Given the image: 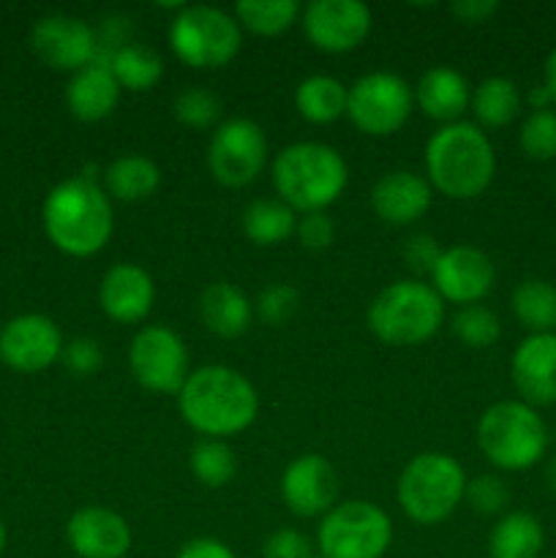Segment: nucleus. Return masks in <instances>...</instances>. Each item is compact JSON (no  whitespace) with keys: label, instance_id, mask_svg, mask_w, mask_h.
I'll list each match as a JSON object with an SVG mask.
<instances>
[{"label":"nucleus","instance_id":"obj_10","mask_svg":"<svg viewBox=\"0 0 556 558\" xmlns=\"http://www.w3.org/2000/svg\"><path fill=\"white\" fill-rule=\"evenodd\" d=\"M414 107V90L392 71L360 76L347 96V118L365 136H390L407 125Z\"/></svg>","mask_w":556,"mask_h":558},{"label":"nucleus","instance_id":"obj_5","mask_svg":"<svg viewBox=\"0 0 556 558\" xmlns=\"http://www.w3.org/2000/svg\"><path fill=\"white\" fill-rule=\"evenodd\" d=\"M368 330L387 347H420L445 325V300L431 283L401 278L368 305Z\"/></svg>","mask_w":556,"mask_h":558},{"label":"nucleus","instance_id":"obj_26","mask_svg":"<svg viewBox=\"0 0 556 558\" xmlns=\"http://www.w3.org/2000/svg\"><path fill=\"white\" fill-rule=\"evenodd\" d=\"M545 545L543 523L532 512H507L488 534L491 558H540Z\"/></svg>","mask_w":556,"mask_h":558},{"label":"nucleus","instance_id":"obj_37","mask_svg":"<svg viewBox=\"0 0 556 558\" xmlns=\"http://www.w3.org/2000/svg\"><path fill=\"white\" fill-rule=\"evenodd\" d=\"M300 308V292L292 283H270L259 292L256 298V316H259L265 325H287Z\"/></svg>","mask_w":556,"mask_h":558},{"label":"nucleus","instance_id":"obj_40","mask_svg":"<svg viewBox=\"0 0 556 558\" xmlns=\"http://www.w3.org/2000/svg\"><path fill=\"white\" fill-rule=\"evenodd\" d=\"M262 554L265 558H314V548L298 529H278L265 539Z\"/></svg>","mask_w":556,"mask_h":558},{"label":"nucleus","instance_id":"obj_42","mask_svg":"<svg viewBox=\"0 0 556 558\" xmlns=\"http://www.w3.org/2000/svg\"><path fill=\"white\" fill-rule=\"evenodd\" d=\"M439 254L442 248L436 245V240L431 238V234H412V238L403 243V262H407L414 272H428L431 276Z\"/></svg>","mask_w":556,"mask_h":558},{"label":"nucleus","instance_id":"obj_29","mask_svg":"<svg viewBox=\"0 0 556 558\" xmlns=\"http://www.w3.org/2000/svg\"><path fill=\"white\" fill-rule=\"evenodd\" d=\"M243 232L254 245H278L298 232V213L281 199H254L243 210Z\"/></svg>","mask_w":556,"mask_h":558},{"label":"nucleus","instance_id":"obj_23","mask_svg":"<svg viewBox=\"0 0 556 558\" xmlns=\"http://www.w3.org/2000/svg\"><path fill=\"white\" fill-rule=\"evenodd\" d=\"M120 101V85L112 76L109 65L101 58L96 63L85 65L71 76L69 87H65V104H69L71 114L82 123H101L109 114L118 109Z\"/></svg>","mask_w":556,"mask_h":558},{"label":"nucleus","instance_id":"obj_44","mask_svg":"<svg viewBox=\"0 0 556 558\" xmlns=\"http://www.w3.org/2000/svg\"><path fill=\"white\" fill-rule=\"evenodd\" d=\"M450 11L467 25H480L499 11V3L496 0H458L450 5Z\"/></svg>","mask_w":556,"mask_h":558},{"label":"nucleus","instance_id":"obj_12","mask_svg":"<svg viewBox=\"0 0 556 558\" xmlns=\"http://www.w3.org/2000/svg\"><path fill=\"white\" fill-rule=\"evenodd\" d=\"M267 161V136L251 118H229L216 125L207 145V169L227 189H243L259 178Z\"/></svg>","mask_w":556,"mask_h":558},{"label":"nucleus","instance_id":"obj_6","mask_svg":"<svg viewBox=\"0 0 556 558\" xmlns=\"http://www.w3.org/2000/svg\"><path fill=\"white\" fill-rule=\"evenodd\" d=\"M478 447L501 472H527L545 458L548 428L529 403L496 401L480 414Z\"/></svg>","mask_w":556,"mask_h":558},{"label":"nucleus","instance_id":"obj_3","mask_svg":"<svg viewBox=\"0 0 556 558\" xmlns=\"http://www.w3.org/2000/svg\"><path fill=\"white\" fill-rule=\"evenodd\" d=\"M425 180L450 199L467 202L483 194L496 174V153L474 123H447L425 142Z\"/></svg>","mask_w":556,"mask_h":558},{"label":"nucleus","instance_id":"obj_31","mask_svg":"<svg viewBox=\"0 0 556 558\" xmlns=\"http://www.w3.org/2000/svg\"><path fill=\"white\" fill-rule=\"evenodd\" d=\"M512 316L534 332H556V287L543 278H527L512 289Z\"/></svg>","mask_w":556,"mask_h":558},{"label":"nucleus","instance_id":"obj_41","mask_svg":"<svg viewBox=\"0 0 556 558\" xmlns=\"http://www.w3.org/2000/svg\"><path fill=\"white\" fill-rule=\"evenodd\" d=\"M294 234H298L303 248L325 251L336 238V227H333L327 213H305L303 218H298V232Z\"/></svg>","mask_w":556,"mask_h":558},{"label":"nucleus","instance_id":"obj_38","mask_svg":"<svg viewBox=\"0 0 556 558\" xmlns=\"http://www.w3.org/2000/svg\"><path fill=\"white\" fill-rule=\"evenodd\" d=\"M463 501L472 507L480 515H496L507 507L510 501V488L501 477L496 474H480V477L467 480V494H463Z\"/></svg>","mask_w":556,"mask_h":558},{"label":"nucleus","instance_id":"obj_11","mask_svg":"<svg viewBox=\"0 0 556 558\" xmlns=\"http://www.w3.org/2000/svg\"><path fill=\"white\" fill-rule=\"evenodd\" d=\"M129 368L136 385L156 396H178L189 379V349L167 325H147L131 338Z\"/></svg>","mask_w":556,"mask_h":558},{"label":"nucleus","instance_id":"obj_7","mask_svg":"<svg viewBox=\"0 0 556 558\" xmlns=\"http://www.w3.org/2000/svg\"><path fill=\"white\" fill-rule=\"evenodd\" d=\"M467 494V474L447 452H420L403 466L396 496L403 515L418 526L447 521Z\"/></svg>","mask_w":556,"mask_h":558},{"label":"nucleus","instance_id":"obj_17","mask_svg":"<svg viewBox=\"0 0 556 558\" xmlns=\"http://www.w3.org/2000/svg\"><path fill=\"white\" fill-rule=\"evenodd\" d=\"M281 499L298 518H322L338 501V474L319 452L294 458L281 477Z\"/></svg>","mask_w":556,"mask_h":558},{"label":"nucleus","instance_id":"obj_25","mask_svg":"<svg viewBox=\"0 0 556 558\" xmlns=\"http://www.w3.org/2000/svg\"><path fill=\"white\" fill-rule=\"evenodd\" d=\"M101 185L109 199L134 205V202H145L156 194L158 185H161V169L147 156L125 153V156H118L104 169Z\"/></svg>","mask_w":556,"mask_h":558},{"label":"nucleus","instance_id":"obj_47","mask_svg":"<svg viewBox=\"0 0 556 558\" xmlns=\"http://www.w3.org/2000/svg\"><path fill=\"white\" fill-rule=\"evenodd\" d=\"M545 485H548L551 496L556 499V458H551L548 466H545Z\"/></svg>","mask_w":556,"mask_h":558},{"label":"nucleus","instance_id":"obj_22","mask_svg":"<svg viewBox=\"0 0 556 558\" xmlns=\"http://www.w3.org/2000/svg\"><path fill=\"white\" fill-rule=\"evenodd\" d=\"M414 104L423 109L425 118L436 123H458V118L472 107V87L467 76L452 65H434L420 76L414 87Z\"/></svg>","mask_w":556,"mask_h":558},{"label":"nucleus","instance_id":"obj_15","mask_svg":"<svg viewBox=\"0 0 556 558\" xmlns=\"http://www.w3.org/2000/svg\"><path fill=\"white\" fill-rule=\"evenodd\" d=\"M431 281L442 300L463 308V305H478L494 289L496 267L483 248L452 245V248H442L431 270Z\"/></svg>","mask_w":556,"mask_h":558},{"label":"nucleus","instance_id":"obj_19","mask_svg":"<svg viewBox=\"0 0 556 558\" xmlns=\"http://www.w3.org/2000/svg\"><path fill=\"white\" fill-rule=\"evenodd\" d=\"M65 539L80 558H125L131 550V526L107 507H82L65 523Z\"/></svg>","mask_w":556,"mask_h":558},{"label":"nucleus","instance_id":"obj_39","mask_svg":"<svg viewBox=\"0 0 556 558\" xmlns=\"http://www.w3.org/2000/svg\"><path fill=\"white\" fill-rule=\"evenodd\" d=\"M60 360L65 368L74 376H93L104 363V349L96 338H74V341L63 343V354Z\"/></svg>","mask_w":556,"mask_h":558},{"label":"nucleus","instance_id":"obj_14","mask_svg":"<svg viewBox=\"0 0 556 558\" xmlns=\"http://www.w3.org/2000/svg\"><path fill=\"white\" fill-rule=\"evenodd\" d=\"M33 52L55 71H82L101 58L98 33L85 20L71 14H49L33 25Z\"/></svg>","mask_w":556,"mask_h":558},{"label":"nucleus","instance_id":"obj_4","mask_svg":"<svg viewBox=\"0 0 556 558\" xmlns=\"http://www.w3.org/2000/svg\"><path fill=\"white\" fill-rule=\"evenodd\" d=\"M273 185L278 199L294 213H325L349 183V169L341 153L325 142H294L273 161Z\"/></svg>","mask_w":556,"mask_h":558},{"label":"nucleus","instance_id":"obj_32","mask_svg":"<svg viewBox=\"0 0 556 558\" xmlns=\"http://www.w3.org/2000/svg\"><path fill=\"white\" fill-rule=\"evenodd\" d=\"M300 5L294 0H240L234 20L254 36H281L298 22Z\"/></svg>","mask_w":556,"mask_h":558},{"label":"nucleus","instance_id":"obj_35","mask_svg":"<svg viewBox=\"0 0 556 558\" xmlns=\"http://www.w3.org/2000/svg\"><path fill=\"white\" fill-rule=\"evenodd\" d=\"M174 118L185 129H213L221 120V98L205 87H185L174 98Z\"/></svg>","mask_w":556,"mask_h":558},{"label":"nucleus","instance_id":"obj_46","mask_svg":"<svg viewBox=\"0 0 556 558\" xmlns=\"http://www.w3.org/2000/svg\"><path fill=\"white\" fill-rule=\"evenodd\" d=\"M529 107H532V112H540V109L554 107V101H551V93L545 90V85L532 87V93H529Z\"/></svg>","mask_w":556,"mask_h":558},{"label":"nucleus","instance_id":"obj_1","mask_svg":"<svg viewBox=\"0 0 556 558\" xmlns=\"http://www.w3.org/2000/svg\"><path fill=\"white\" fill-rule=\"evenodd\" d=\"M44 232L69 256H96L107 248L114 229L112 199L90 169L55 185L44 199Z\"/></svg>","mask_w":556,"mask_h":558},{"label":"nucleus","instance_id":"obj_30","mask_svg":"<svg viewBox=\"0 0 556 558\" xmlns=\"http://www.w3.org/2000/svg\"><path fill=\"white\" fill-rule=\"evenodd\" d=\"M521 90L507 76H488L472 93V112L485 129H505L521 112Z\"/></svg>","mask_w":556,"mask_h":558},{"label":"nucleus","instance_id":"obj_28","mask_svg":"<svg viewBox=\"0 0 556 558\" xmlns=\"http://www.w3.org/2000/svg\"><path fill=\"white\" fill-rule=\"evenodd\" d=\"M101 60L109 65L114 80H118L120 90L147 93L161 82L164 60L153 49L142 47V44H125V47L104 54Z\"/></svg>","mask_w":556,"mask_h":558},{"label":"nucleus","instance_id":"obj_16","mask_svg":"<svg viewBox=\"0 0 556 558\" xmlns=\"http://www.w3.org/2000/svg\"><path fill=\"white\" fill-rule=\"evenodd\" d=\"M63 354V336L49 316L25 314L11 319L0 332V357L20 374H38L58 363Z\"/></svg>","mask_w":556,"mask_h":558},{"label":"nucleus","instance_id":"obj_27","mask_svg":"<svg viewBox=\"0 0 556 558\" xmlns=\"http://www.w3.org/2000/svg\"><path fill=\"white\" fill-rule=\"evenodd\" d=\"M349 87L330 74L305 76L294 90V107L309 123L327 125L347 114Z\"/></svg>","mask_w":556,"mask_h":558},{"label":"nucleus","instance_id":"obj_33","mask_svg":"<svg viewBox=\"0 0 556 558\" xmlns=\"http://www.w3.org/2000/svg\"><path fill=\"white\" fill-rule=\"evenodd\" d=\"M189 469L205 488H223L238 474V456L223 439H200L189 452Z\"/></svg>","mask_w":556,"mask_h":558},{"label":"nucleus","instance_id":"obj_9","mask_svg":"<svg viewBox=\"0 0 556 558\" xmlns=\"http://www.w3.org/2000/svg\"><path fill=\"white\" fill-rule=\"evenodd\" d=\"M392 543V521L379 505L363 499L341 501L316 529L322 558H382Z\"/></svg>","mask_w":556,"mask_h":558},{"label":"nucleus","instance_id":"obj_18","mask_svg":"<svg viewBox=\"0 0 556 558\" xmlns=\"http://www.w3.org/2000/svg\"><path fill=\"white\" fill-rule=\"evenodd\" d=\"M510 376L518 396L529 407L556 403V332H534L516 347Z\"/></svg>","mask_w":556,"mask_h":558},{"label":"nucleus","instance_id":"obj_48","mask_svg":"<svg viewBox=\"0 0 556 558\" xmlns=\"http://www.w3.org/2000/svg\"><path fill=\"white\" fill-rule=\"evenodd\" d=\"M3 548H5V529L3 523H0V554H3Z\"/></svg>","mask_w":556,"mask_h":558},{"label":"nucleus","instance_id":"obj_8","mask_svg":"<svg viewBox=\"0 0 556 558\" xmlns=\"http://www.w3.org/2000/svg\"><path fill=\"white\" fill-rule=\"evenodd\" d=\"M240 44L243 33L234 14L216 5H180L169 22V47L191 69H223Z\"/></svg>","mask_w":556,"mask_h":558},{"label":"nucleus","instance_id":"obj_20","mask_svg":"<svg viewBox=\"0 0 556 558\" xmlns=\"http://www.w3.org/2000/svg\"><path fill=\"white\" fill-rule=\"evenodd\" d=\"M156 303V283L145 267L118 262L104 272L98 283V305L118 325H136L150 314Z\"/></svg>","mask_w":556,"mask_h":558},{"label":"nucleus","instance_id":"obj_34","mask_svg":"<svg viewBox=\"0 0 556 558\" xmlns=\"http://www.w3.org/2000/svg\"><path fill=\"white\" fill-rule=\"evenodd\" d=\"M452 332L469 349H488L501 338V322L485 305H463L452 316Z\"/></svg>","mask_w":556,"mask_h":558},{"label":"nucleus","instance_id":"obj_43","mask_svg":"<svg viewBox=\"0 0 556 558\" xmlns=\"http://www.w3.org/2000/svg\"><path fill=\"white\" fill-rule=\"evenodd\" d=\"M174 558H238L227 543L216 537H194L183 543Z\"/></svg>","mask_w":556,"mask_h":558},{"label":"nucleus","instance_id":"obj_21","mask_svg":"<svg viewBox=\"0 0 556 558\" xmlns=\"http://www.w3.org/2000/svg\"><path fill=\"white\" fill-rule=\"evenodd\" d=\"M434 189L428 180L409 169H396L376 180L371 191V207L390 227H409L431 210Z\"/></svg>","mask_w":556,"mask_h":558},{"label":"nucleus","instance_id":"obj_13","mask_svg":"<svg viewBox=\"0 0 556 558\" xmlns=\"http://www.w3.org/2000/svg\"><path fill=\"white\" fill-rule=\"evenodd\" d=\"M374 16L360 0H314L303 9V31L319 52L343 54L363 47Z\"/></svg>","mask_w":556,"mask_h":558},{"label":"nucleus","instance_id":"obj_2","mask_svg":"<svg viewBox=\"0 0 556 558\" xmlns=\"http://www.w3.org/2000/svg\"><path fill=\"white\" fill-rule=\"evenodd\" d=\"M178 409L183 423L205 439H227L254 425L259 392L249 376L229 365H202L178 392Z\"/></svg>","mask_w":556,"mask_h":558},{"label":"nucleus","instance_id":"obj_36","mask_svg":"<svg viewBox=\"0 0 556 558\" xmlns=\"http://www.w3.org/2000/svg\"><path fill=\"white\" fill-rule=\"evenodd\" d=\"M518 145L523 156L532 161H551L556 158V112L554 109H540L523 118L518 131Z\"/></svg>","mask_w":556,"mask_h":558},{"label":"nucleus","instance_id":"obj_45","mask_svg":"<svg viewBox=\"0 0 556 558\" xmlns=\"http://www.w3.org/2000/svg\"><path fill=\"white\" fill-rule=\"evenodd\" d=\"M543 85H545V90L551 93V101H554V107H556V47L551 49V54H548V60H545V71H543Z\"/></svg>","mask_w":556,"mask_h":558},{"label":"nucleus","instance_id":"obj_24","mask_svg":"<svg viewBox=\"0 0 556 558\" xmlns=\"http://www.w3.org/2000/svg\"><path fill=\"white\" fill-rule=\"evenodd\" d=\"M200 319L213 336L223 338V341H232V338H240L249 332L251 322H254V303L234 283L216 281L202 289Z\"/></svg>","mask_w":556,"mask_h":558}]
</instances>
